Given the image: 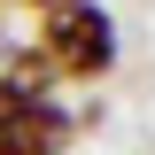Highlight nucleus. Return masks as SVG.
<instances>
[{"mask_svg":"<svg viewBox=\"0 0 155 155\" xmlns=\"http://www.w3.org/2000/svg\"><path fill=\"white\" fill-rule=\"evenodd\" d=\"M39 62H47V78H101V70L116 62V31H109V16H101L93 0H62V8H47Z\"/></svg>","mask_w":155,"mask_h":155,"instance_id":"nucleus-1","label":"nucleus"},{"mask_svg":"<svg viewBox=\"0 0 155 155\" xmlns=\"http://www.w3.org/2000/svg\"><path fill=\"white\" fill-rule=\"evenodd\" d=\"M70 140V116L47 109V101H8L0 109V155H62Z\"/></svg>","mask_w":155,"mask_h":155,"instance_id":"nucleus-2","label":"nucleus"},{"mask_svg":"<svg viewBox=\"0 0 155 155\" xmlns=\"http://www.w3.org/2000/svg\"><path fill=\"white\" fill-rule=\"evenodd\" d=\"M39 85H47L39 47H0V109L8 101H39Z\"/></svg>","mask_w":155,"mask_h":155,"instance_id":"nucleus-3","label":"nucleus"},{"mask_svg":"<svg viewBox=\"0 0 155 155\" xmlns=\"http://www.w3.org/2000/svg\"><path fill=\"white\" fill-rule=\"evenodd\" d=\"M31 8H62V0H31Z\"/></svg>","mask_w":155,"mask_h":155,"instance_id":"nucleus-4","label":"nucleus"}]
</instances>
